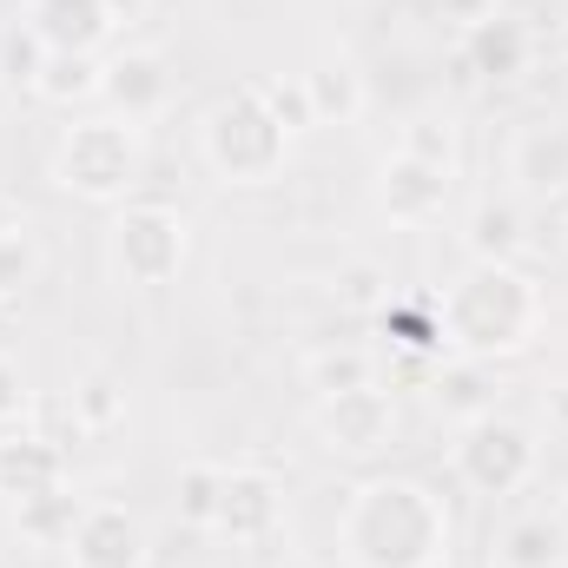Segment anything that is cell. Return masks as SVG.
<instances>
[{
	"label": "cell",
	"mask_w": 568,
	"mask_h": 568,
	"mask_svg": "<svg viewBox=\"0 0 568 568\" xmlns=\"http://www.w3.org/2000/svg\"><path fill=\"white\" fill-rule=\"evenodd\" d=\"M27 278H33V245H27V232H20V239L0 245V297H13Z\"/></svg>",
	"instance_id": "4dcf8cb0"
},
{
	"label": "cell",
	"mask_w": 568,
	"mask_h": 568,
	"mask_svg": "<svg viewBox=\"0 0 568 568\" xmlns=\"http://www.w3.org/2000/svg\"><path fill=\"white\" fill-rule=\"evenodd\" d=\"M311 424L324 436V449H337V456H377L397 436V397L377 390V384L337 390V397H317V417Z\"/></svg>",
	"instance_id": "52a82bcc"
},
{
	"label": "cell",
	"mask_w": 568,
	"mask_h": 568,
	"mask_svg": "<svg viewBox=\"0 0 568 568\" xmlns=\"http://www.w3.org/2000/svg\"><path fill=\"white\" fill-rule=\"evenodd\" d=\"M27 404H33V397H27V377H20V364L0 351V429L20 424V417H27Z\"/></svg>",
	"instance_id": "f546056e"
},
{
	"label": "cell",
	"mask_w": 568,
	"mask_h": 568,
	"mask_svg": "<svg viewBox=\"0 0 568 568\" xmlns=\"http://www.w3.org/2000/svg\"><path fill=\"white\" fill-rule=\"evenodd\" d=\"M73 429H87V436H100V429H120L126 424V390H120V377L113 371H87L80 384H73Z\"/></svg>",
	"instance_id": "cb8c5ba5"
},
{
	"label": "cell",
	"mask_w": 568,
	"mask_h": 568,
	"mask_svg": "<svg viewBox=\"0 0 568 568\" xmlns=\"http://www.w3.org/2000/svg\"><path fill=\"white\" fill-rule=\"evenodd\" d=\"M284 568H311V562H297V556H291V562H284Z\"/></svg>",
	"instance_id": "8d00e7d4"
},
{
	"label": "cell",
	"mask_w": 568,
	"mask_h": 568,
	"mask_svg": "<svg viewBox=\"0 0 568 568\" xmlns=\"http://www.w3.org/2000/svg\"><path fill=\"white\" fill-rule=\"evenodd\" d=\"M219 489H225V469H219V463H185V469H179V489H172V496H179V523L212 536Z\"/></svg>",
	"instance_id": "d4e9b609"
},
{
	"label": "cell",
	"mask_w": 568,
	"mask_h": 568,
	"mask_svg": "<svg viewBox=\"0 0 568 568\" xmlns=\"http://www.w3.org/2000/svg\"><path fill=\"white\" fill-rule=\"evenodd\" d=\"M67 556H73V568H145L152 542H145V523L126 503H87Z\"/></svg>",
	"instance_id": "30bf717a"
},
{
	"label": "cell",
	"mask_w": 568,
	"mask_h": 568,
	"mask_svg": "<svg viewBox=\"0 0 568 568\" xmlns=\"http://www.w3.org/2000/svg\"><path fill=\"white\" fill-rule=\"evenodd\" d=\"M562 523L556 516H516L496 542V562L503 568H556L562 562Z\"/></svg>",
	"instance_id": "7402d4cb"
},
{
	"label": "cell",
	"mask_w": 568,
	"mask_h": 568,
	"mask_svg": "<svg viewBox=\"0 0 568 568\" xmlns=\"http://www.w3.org/2000/svg\"><path fill=\"white\" fill-rule=\"evenodd\" d=\"M549 424L568 429V384H562V390H549Z\"/></svg>",
	"instance_id": "836d02e7"
},
{
	"label": "cell",
	"mask_w": 568,
	"mask_h": 568,
	"mask_svg": "<svg viewBox=\"0 0 568 568\" xmlns=\"http://www.w3.org/2000/svg\"><path fill=\"white\" fill-rule=\"evenodd\" d=\"M278 529H284V483L272 469H225L212 536H225L239 549H265Z\"/></svg>",
	"instance_id": "ba28073f"
},
{
	"label": "cell",
	"mask_w": 568,
	"mask_h": 568,
	"mask_svg": "<svg viewBox=\"0 0 568 568\" xmlns=\"http://www.w3.org/2000/svg\"><path fill=\"white\" fill-rule=\"evenodd\" d=\"M100 100H106L113 120H126V126L159 120V113L172 106V67H165V53H152V47H120V53L106 60Z\"/></svg>",
	"instance_id": "9c48e42d"
},
{
	"label": "cell",
	"mask_w": 568,
	"mask_h": 568,
	"mask_svg": "<svg viewBox=\"0 0 568 568\" xmlns=\"http://www.w3.org/2000/svg\"><path fill=\"white\" fill-rule=\"evenodd\" d=\"M20 27H27L47 53H100L120 20H113L106 0H27Z\"/></svg>",
	"instance_id": "7c38bea8"
},
{
	"label": "cell",
	"mask_w": 568,
	"mask_h": 568,
	"mask_svg": "<svg viewBox=\"0 0 568 568\" xmlns=\"http://www.w3.org/2000/svg\"><path fill=\"white\" fill-rule=\"evenodd\" d=\"M377 205H384V219L404 225V232L436 225L443 205H449V172H443V165H424V159H410V152H390V159L377 165Z\"/></svg>",
	"instance_id": "8fae6325"
},
{
	"label": "cell",
	"mask_w": 568,
	"mask_h": 568,
	"mask_svg": "<svg viewBox=\"0 0 568 568\" xmlns=\"http://www.w3.org/2000/svg\"><path fill=\"white\" fill-rule=\"evenodd\" d=\"M185 252H192V225L172 205H152V199L145 205H120L113 225H106V265H113V278L133 284V291L172 284L179 265H185Z\"/></svg>",
	"instance_id": "8992f818"
},
{
	"label": "cell",
	"mask_w": 568,
	"mask_h": 568,
	"mask_svg": "<svg viewBox=\"0 0 568 568\" xmlns=\"http://www.w3.org/2000/svg\"><path fill=\"white\" fill-rule=\"evenodd\" d=\"M377 324L390 331V344H404L410 357H436V351H449L443 344V311H436V297H384V311H377Z\"/></svg>",
	"instance_id": "44dd1931"
},
{
	"label": "cell",
	"mask_w": 568,
	"mask_h": 568,
	"mask_svg": "<svg viewBox=\"0 0 568 568\" xmlns=\"http://www.w3.org/2000/svg\"><path fill=\"white\" fill-rule=\"evenodd\" d=\"M449 509L417 476H371L344 496L337 556L351 568H443L449 562Z\"/></svg>",
	"instance_id": "6da1fadb"
},
{
	"label": "cell",
	"mask_w": 568,
	"mask_h": 568,
	"mask_svg": "<svg viewBox=\"0 0 568 568\" xmlns=\"http://www.w3.org/2000/svg\"><path fill=\"white\" fill-rule=\"evenodd\" d=\"M20 232H27V212L0 192V245H7V239H20Z\"/></svg>",
	"instance_id": "d6a6232c"
},
{
	"label": "cell",
	"mask_w": 568,
	"mask_h": 568,
	"mask_svg": "<svg viewBox=\"0 0 568 568\" xmlns=\"http://www.w3.org/2000/svg\"><path fill=\"white\" fill-rule=\"evenodd\" d=\"M67 489V449L40 429H0V503H33Z\"/></svg>",
	"instance_id": "4fadbf2b"
},
{
	"label": "cell",
	"mask_w": 568,
	"mask_h": 568,
	"mask_svg": "<svg viewBox=\"0 0 568 568\" xmlns=\"http://www.w3.org/2000/svg\"><path fill=\"white\" fill-rule=\"evenodd\" d=\"M199 152L225 185H272L284 172V159H291V133L272 120L258 87H232L199 120Z\"/></svg>",
	"instance_id": "3957f363"
},
{
	"label": "cell",
	"mask_w": 568,
	"mask_h": 568,
	"mask_svg": "<svg viewBox=\"0 0 568 568\" xmlns=\"http://www.w3.org/2000/svg\"><path fill=\"white\" fill-rule=\"evenodd\" d=\"M397 152H410V159H424V165H443V172H456V126H449L443 113H417V120L404 126Z\"/></svg>",
	"instance_id": "484cf974"
},
{
	"label": "cell",
	"mask_w": 568,
	"mask_h": 568,
	"mask_svg": "<svg viewBox=\"0 0 568 568\" xmlns=\"http://www.w3.org/2000/svg\"><path fill=\"white\" fill-rule=\"evenodd\" d=\"M556 53H562V60H568V13H562V20H556Z\"/></svg>",
	"instance_id": "d590c367"
},
{
	"label": "cell",
	"mask_w": 568,
	"mask_h": 568,
	"mask_svg": "<svg viewBox=\"0 0 568 568\" xmlns=\"http://www.w3.org/2000/svg\"><path fill=\"white\" fill-rule=\"evenodd\" d=\"M529 245V212L523 199H483L469 219H463V252L469 265H516Z\"/></svg>",
	"instance_id": "2e32d148"
},
{
	"label": "cell",
	"mask_w": 568,
	"mask_h": 568,
	"mask_svg": "<svg viewBox=\"0 0 568 568\" xmlns=\"http://www.w3.org/2000/svg\"><path fill=\"white\" fill-rule=\"evenodd\" d=\"M304 384H311L317 397L364 390V384H377V364H371V351H357V344H331V351H311V357H304Z\"/></svg>",
	"instance_id": "603a6c76"
},
{
	"label": "cell",
	"mask_w": 568,
	"mask_h": 568,
	"mask_svg": "<svg viewBox=\"0 0 568 568\" xmlns=\"http://www.w3.org/2000/svg\"><path fill=\"white\" fill-rule=\"evenodd\" d=\"M436 311H443V344L456 357L503 364V357H523L542 337L549 297L523 265H469L463 278H449L436 291Z\"/></svg>",
	"instance_id": "7a4b0ae2"
},
{
	"label": "cell",
	"mask_w": 568,
	"mask_h": 568,
	"mask_svg": "<svg viewBox=\"0 0 568 568\" xmlns=\"http://www.w3.org/2000/svg\"><path fill=\"white\" fill-rule=\"evenodd\" d=\"M436 7H443V20H456V27H476V20L496 13V0H436Z\"/></svg>",
	"instance_id": "1f68e13d"
},
{
	"label": "cell",
	"mask_w": 568,
	"mask_h": 568,
	"mask_svg": "<svg viewBox=\"0 0 568 568\" xmlns=\"http://www.w3.org/2000/svg\"><path fill=\"white\" fill-rule=\"evenodd\" d=\"M140 172H145L140 126H126L113 113L67 126V140L53 152V185L73 192V199H93V205H126V192L140 185Z\"/></svg>",
	"instance_id": "277c9868"
},
{
	"label": "cell",
	"mask_w": 568,
	"mask_h": 568,
	"mask_svg": "<svg viewBox=\"0 0 568 568\" xmlns=\"http://www.w3.org/2000/svg\"><path fill=\"white\" fill-rule=\"evenodd\" d=\"M496 397H503V384H496V364H483V357H449V364H436V377H429V404H436L449 424L489 417Z\"/></svg>",
	"instance_id": "e0dca14e"
},
{
	"label": "cell",
	"mask_w": 568,
	"mask_h": 568,
	"mask_svg": "<svg viewBox=\"0 0 568 568\" xmlns=\"http://www.w3.org/2000/svg\"><path fill=\"white\" fill-rule=\"evenodd\" d=\"M449 469L469 496H523L542 469V443L536 429H523L516 417H476V424H456V443H449Z\"/></svg>",
	"instance_id": "5b68a950"
},
{
	"label": "cell",
	"mask_w": 568,
	"mask_h": 568,
	"mask_svg": "<svg viewBox=\"0 0 568 568\" xmlns=\"http://www.w3.org/2000/svg\"><path fill=\"white\" fill-rule=\"evenodd\" d=\"M252 87H258V100L272 106V120H278L291 140L317 126V113H311V93H304V80H252Z\"/></svg>",
	"instance_id": "4316f807"
},
{
	"label": "cell",
	"mask_w": 568,
	"mask_h": 568,
	"mask_svg": "<svg viewBox=\"0 0 568 568\" xmlns=\"http://www.w3.org/2000/svg\"><path fill=\"white\" fill-rule=\"evenodd\" d=\"M384 297H390V278H384V265H371V258L337 278V304H344V311H371V317H377Z\"/></svg>",
	"instance_id": "f1b7e54d"
},
{
	"label": "cell",
	"mask_w": 568,
	"mask_h": 568,
	"mask_svg": "<svg viewBox=\"0 0 568 568\" xmlns=\"http://www.w3.org/2000/svg\"><path fill=\"white\" fill-rule=\"evenodd\" d=\"M496 7H503V13H516V20H536V7H542V0H496Z\"/></svg>",
	"instance_id": "e575fe53"
},
{
	"label": "cell",
	"mask_w": 568,
	"mask_h": 568,
	"mask_svg": "<svg viewBox=\"0 0 568 568\" xmlns=\"http://www.w3.org/2000/svg\"><path fill=\"white\" fill-rule=\"evenodd\" d=\"M40 67H47V47H40V40H33L27 27H7V33H0V80H7V87H27V93H33Z\"/></svg>",
	"instance_id": "83f0119b"
},
{
	"label": "cell",
	"mask_w": 568,
	"mask_h": 568,
	"mask_svg": "<svg viewBox=\"0 0 568 568\" xmlns=\"http://www.w3.org/2000/svg\"><path fill=\"white\" fill-rule=\"evenodd\" d=\"M509 179L529 199H556L568 192V120H529L509 140Z\"/></svg>",
	"instance_id": "9a60e30c"
},
{
	"label": "cell",
	"mask_w": 568,
	"mask_h": 568,
	"mask_svg": "<svg viewBox=\"0 0 568 568\" xmlns=\"http://www.w3.org/2000/svg\"><path fill=\"white\" fill-rule=\"evenodd\" d=\"M304 80V93H311V113H317V126H357L364 120V106H371V87H364V73L344 60V53H324L311 73H297Z\"/></svg>",
	"instance_id": "ac0fdd59"
},
{
	"label": "cell",
	"mask_w": 568,
	"mask_h": 568,
	"mask_svg": "<svg viewBox=\"0 0 568 568\" xmlns=\"http://www.w3.org/2000/svg\"><path fill=\"white\" fill-rule=\"evenodd\" d=\"M80 516H87V496L67 483V489H47V496H33V503H13V529H20V542H33V549H67L73 542V529H80Z\"/></svg>",
	"instance_id": "d6986e66"
},
{
	"label": "cell",
	"mask_w": 568,
	"mask_h": 568,
	"mask_svg": "<svg viewBox=\"0 0 568 568\" xmlns=\"http://www.w3.org/2000/svg\"><path fill=\"white\" fill-rule=\"evenodd\" d=\"M529 53H536V27L503 7L489 20L463 27V73H476V80H516V73H529Z\"/></svg>",
	"instance_id": "5bb4252c"
},
{
	"label": "cell",
	"mask_w": 568,
	"mask_h": 568,
	"mask_svg": "<svg viewBox=\"0 0 568 568\" xmlns=\"http://www.w3.org/2000/svg\"><path fill=\"white\" fill-rule=\"evenodd\" d=\"M100 80H106V60L100 53H47L33 93L47 106H80V100H100Z\"/></svg>",
	"instance_id": "ffe728a7"
}]
</instances>
